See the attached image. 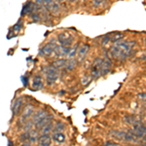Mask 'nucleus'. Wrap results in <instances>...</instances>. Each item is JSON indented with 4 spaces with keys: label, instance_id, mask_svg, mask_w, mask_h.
Returning <instances> with one entry per match:
<instances>
[{
    "label": "nucleus",
    "instance_id": "20e7f679",
    "mask_svg": "<svg viewBox=\"0 0 146 146\" xmlns=\"http://www.w3.org/2000/svg\"><path fill=\"white\" fill-rule=\"evenodd\" d=\"M102 60L103 58H98L93 62V64H92V70H91L92 79H98L101 76V64H102Z\"/></svg>",
    "mask_w": 146,
    "mask_h": 146
},
{
    "label": "nucleus",
    "instance_id": "cd10ccee",
    "mask_svg": "<svg viewBox=\"0 0 146 146\" xmlns=\"http://www.w3.org/2000/svg\"><path fill=\"white\" fill-rule=\"evenodd\" d=\"M70 1H73V2H74V1H77V0H70Z\"/></svg>",
    "mask_w": 146,
    "mask_h": 146
},
{
    "label": "nucleus",
    "instance_id": "c756f323",
    "mask_svg": "<svg viewBox=\"0 0 146 146\" xmlns=\"http://www.w3.org/2000/svg\"><path fill=\"white\" fill-rule=\"evenodd\" d=\"M145 44H146V39H145Z\"/></svg>",
    "mask_w": 146,
    "mask_h": 146
},
{
    "label": "nucleus",
    "instance_id": "5701e85b",
    "mask_svg": "<svg viewBox=\"0 0 146 146\" xmlns=\"http://www.w3.org/2000/svg\"><path fill=\"white\" fill-rule=\"evenodd\" d=\"M77 46H74L73 48H70V51H69V53H68V56H70V58H73L75 55H76V53H77Z\"/></svg>",
    "mask_w": 146,
    "mask_h": 146
},
{
    "label": "nucleus",
    "instance_id": "6e6552de",
    "mask_svg": "<svg viewBox=\"0 0 146 146\" xmlns=\"http://www.w3.org/2000/svg\"><path fill=\"white\" fill-rule=\"evenodd\" d=\"M56 43L50 42V43L46 44L44 47H42L41 50L39 51V54L43 56H50L52 54H54V49H55Z\"/></svg>",
    "mask_w": 146,
    "mask_h": 146
},
{
    "label": "nucleus",
    "instance_id": "a878e982",
    "mask_svg": "<svg viewBox=\"0 0 146 146\" xmlns=\"http://www.w3.org/2000/svg\"><path fill=\"white\" fill-rule=\"evenodd\" d=\"M104 145H106V146L111 145V146H113V145H118V144H117L116 142H112V141H107V142L104 143Z\"/></svg>",
    "mask_w": 146,
    "mask_h": 146
},
{
    "label": "nucleus",
    "instance_id": "c85d7f7f",
    "mask_svg": "<svg viewBox=\"0 0 146 146\" xmlns=\"http://www.w3.org/2000/svg\"><path fill=\"white\" fill-rule=\"evenodd\" d=\"M60 1H64V0H60Z\"/></svg>",
    "mask_w": 146,
    "mask_h": 146
},
{
    "label": "nucleus",
    "instance_id": "0eeeda50",
    "mask_svg": "<svg viewBox=\"0 0 146 146\" xmlns=\"http://www.w3.org/2000/svg\"><path fill=\"white\" fill-rule=\"evenodd\" d=\"M135 137H143L145 135V126H143L142 124L138 123L133 124V129L131 131Z\"/></svg>",
    "mask_w": 146,
    "mask_h": 146
},
{
    "label": "nucleus",
    "instance_id": "1a4fd4ad",
    "mask_svg": "<svg viewBox=\"0 0 146 146\" xmlns=\"http://www.w3.org/2000/svg\"><path fill=\"white\" fill-rule=\"evenodd\" d=\"M89 50H90V46H89L88 44H84V45H82L79 49H77L76 55H77V56H78L79 62L84 60V58H86L87 55H88Z\"/></svg>",
    "mask_w": 146,
    "mask_h": 146
},
{
    "label": "nucleus",
    "instance_id": "7ed1b4c3",
    "mask_svg": "<svg viewBox=\"0 0 146 146\" xmlns=\"http://www.w3.org/2000/svg\"><path fill=\"white\" fill-rule=\"evenodd\" d=\"M43 73L45 75V78L49 84H53L58 80L60 71L53 66V65H48L43 68Z\"/></svg>",
    "mask_w": 146,
    "mask_h": 146
},
{
    "label": "nucleus",
    "instance_id": "9b49d317",
    "mask_svg": "<svg viewBox=\"0 0 146 146\" xmlns=\"http://www.w3.org/2000/svg\"><path fill=\"white\" fill-rule=\"evenodd\" d=\"M112 66L111 60L109 58H103L102 64H101V76H104L105 74H107L110 71Z\"/></svg>",
    "mask_w": 146,
    "mask_h": 146
},
{
    "label": "nucleus",
    "instance_id": "412c9836",
    "mask_svg": "<svg viewBox=\"0 0 146 146\" xmlns=\"http://www.w3.org/2000/svg\"><path fill=\"white\" fill-rule=\"evenodd\" d=\"M53 129V124H52V122L50 123L46 124L45 126L42 128L41 129V135H45V133H50L51 131Z\"/></svg>",
    "mask_w": 146,
    "mask_h": 146
},
{
    "label": "nucleus",
    "instance_id": "393cba45",
    "mask_svg": "<svg viewBox=\"0 0 146 146\" xmlns=\"http://www.w3.org/2000/svg\"><path fill=\"white\" fill-rule=\"evenodd\" d=\"M94 1V4H95L96 6H100L101 4L104 2V0H93Z\"/></svg>",
    "mask_w": 146,
    "mask_h": 146
},
{
    "label": "nucleus",
    "instance_id": "f8f14e48",
    "mask_svg": "<svg viewBox=\"0 0 146 146\" xmlns=\"http://www.w3.org/2000/svg\"><path fill=\"white\" fill-rule=\"evenodd\" d=\"M38 144L41 146H49L51 145L52 137L50 136V133H45V135H41L38 138Z\"/></svg>",
    "mask_w": 146,
    "mask_h": 146
},
{
    "label": "nucleus",
    "instance_id": "423d86ee",
    "mask_svg": "<svg viewBox=\"0 0 146 146\" xmlns=\"http://www.w3.org/2000/svg\"><path fill=\"white\" fill-rule=\"evenodd\" d=\"M58 43L62 46L64 47H71V44L73 42V36L72 34L68 32H62L58 35Z\"/></svg>",
    "mask_w": 146,
    "mask_h": 146
},
{
    "label": "nucleus",
    "instance_id": "b1692460",
    "mask_svg": "<svg viewBox=\"0 0 146 146\" xmlns=\"http://www.w3.org/2000/svg\"><path fill=\"white\" fill-rule=\"evenodd\" d=\"M138 98H139V100H141L146 101V93L139 94V95H138Z\"/></svg>",
    "mask_w": 146,
    "mask_h": 146
},
{
    "label": "nucleus",
    "instance_id": "4468645a",
    "mask_svg": "<svg viewBox=\"0 0 146 146\" xmlns=\"http://www.w3.org/2000/svg\"><path fill=\"white\" fill-rule=\"evenodd\" d=\"M52 140L56 143H63L65 141V135L62 133V131H54L52 135Z\"/></svg>",
    "mask_w": 146,
    "mask_h": 146
},
{
    "label": "nucleus",
    "instance_id": "6ab92c4d",
    "mask_svg": "<svg viewBox=\"0 0 146 146\" xmlns=\"http://www.w3.org/2000/svg\"><path fill=\"white\" fill-rule=\"evenodd\" d=\"M65 62H66V60H63V58H60V60H56L53 62V66L56 68V69H60V68H63L65 66Z\"/></svg>",
    "mask_w": 146,
    "mask_h": 146
},
{
    "label": "nucleus",
    "instance_id": "f257e3e1",
    "mask_svg": "<svg viewBox=\"0 0 146 146\" xmlns=\"http://www.w3.org/2000/svg\"><path fill=\"white\" fill-rule=\"evenodd\" d=\"M135 46V41L119 42L113 45L110 49V56L117 60H124L133 54V48Z\"/></svg>",
    "mask_w": 146,
    "mask_h": 146
},
{
    "label": "nucleus",
    "instance_id": "f03ea898",
    "mask_svg": "<svg viewBox=\"0 0 146 146\" xmlns=\"http://www.w3.org/2000/svg\"><path fill=\"white\" fill-rule=\"evenodd\" d=\"M52 119H53V117H52L48 112L41 109V110H38V111L33 115L32 122H33V124L35 126V129H41L46 124L52 122Z\"/></svg>",
    "mask_w": 146,
    "mask_h": 146
},
{
    "label": "nucleus",
    "instance_id": "9d476101",
    "mask_svg": "<svg viewBox=\"0 0 146 146\" xmlns=\"http://www.w3.org/2000/svg\"><path fill=\"white\" fill-rule=\"evenodd\" d=\"M34 112V106L32 104H27V106L23 108V115H22V118H21V121H25V120L28 119L29 117H31V115L33 114Z\"/></svg>",
    "mask_w": 146,
    "mask_h": 146
},
{
    "label": "nucleus",
    "instance_id": "39448f33",
    "mask_svg": "<svg viewBox=\"0 0 146 146\" xmlns=\"http://www.w3.org/2000/svg\"><path fill=\"white\" fill-rule=\"evenodd\" d=\"M43 7L53 14H56L60 11V4L56 0H43Z\"/></svg>",
    "mask_w": 146,
    "mask_h": 146
},
{
    "label": "nucleus",
    "instance_id": "4be33fe9",
    "mask_svg": "<svg viewBox=\"0 0 146 146\" xmlns=\"http://www.w3.org/2000/svg\"><path fill=\"white\" fill-rule=\"evenodd\" d=\"M63 129H64V124L62 122H56L54 128V131H62Z\"/></svg>",
    "mask_w": 146,
    "mask_h": 146
},
{
    "label": "nucleus",
    "instance_id": "f3484780",
    "mask_svg": "<svg viewBox=\"0 0 146 146\" xmlns=\"http://www.w3.org/2000/svg\"><path fill=\"white\" fill-rule=\"evenodd\" d=\"M76 64H77V60H74V58H70V60H66L64 68L67 70V71H71V70H73L75 68Z\"/></svg>",
    "mask_w": 146,
    "mask_h": 146
},
{
    "label": "nucleus",
    "instance_id": "bb28decb",
    "mask_svg": "<svg viewBox=\"0 0 146 146\" xmlns=\"http://www.w3.org/2000/svg\"><path fill=\"white\" fill-rule=\"evenodd\" d=\"M142 60H146V54H145V55H144V56H142Z\"/></svg>",
    "mask_w": 146,
    "mask_h": 146
},
{
    "label": "nucleus",
    "instance_id": "dca6fc26",
    "mask_svg": "<svg viewBox=\"0 0 146 146\" xmlns=\"http://www.w3.org/2000/svg\"><path fill=\"white\" fill-rule=\"evenodd\" d=\"M38 138H39V133H38V131L36 129H29L28 131V140H29L30 143H35L38 141Z\"/></svg>",
    "mask_w": 146,
    "mask_h": 146
},
{
    "label": "nucleus",
    "instance_id": "aec40b11",
    "mask_svg": "<svg viewBox=\"0 0 146 146\" xmlns=\"http://www.w3.org/2000/svg\"><path fill=\"white\" fill-rule=\"evenodd\" d=\"M124 33H122V32H116V33H113L111 36H110L109 40L111 42H118L120 40H122L124 38Z\"/></svg>",
    "mask_w": 146,
    "mask_h": 146
},
{
    "label": "nucleus",
    "instance_id": "ddd939ff",
    "mask_svg": "<svg viewBox=\"0 0 146 146\" xmlns=\"http://www.w3.org/2000/svg\"><path fill=\"white\" fill-rule=\"evenodd\" d=\"M23 102L21 98H18L17 100L14 101L13 106H12V111H13L14 115L19 114V112L21 111V109H22V107H23Z\"/></svg>",
    "mask_w": 146,
    "mask_h": 146
},
{
    "label": "nucleus",
    "instance_id": "a211bd4d",
    "mask_svg": "<svg viewBox=\"0 0 146 146\" xmlns=\"http://www.w3.org/2000/svg\"><path fill=\"white\" fill-rule=\"evenodd\" d=\"M33 7H34V5L31 3V2H28V3H27L23 8L22 15H25V14H28V13H32V11H33Z\"/></svg>",
    "mask_w": 146,
    "mask_h": 146
},
{
    "label": "nucleus",
    "instance_id": "2eb2a0df",
    "mask_svg": "<svg viewBox=\"0 0 146 146\" xmlns=\"http://www.w3.org/2000/svg\"><path fill=\"white\" fill-rule=\"evenodd\" d=\"M42 87H43V81H42L41 76L35 75L33 77V80H32V88L37 91V90L42 89Z\"/></svg>",
    "mask_w": 146,
    "mask_h": 146
}]
</instances>
